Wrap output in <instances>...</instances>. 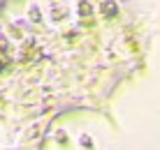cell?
<instances>
[{
  "label": "cell",
  "mask_w": 160,
  "mask_h": 150,
  "mask_svg": "<svg viewBox=\"0 0 160 150\" xmlns=\"http://www.w3.org/2000/svg\"><path fill=\"white\" fill-rule=\"evenodd\" d=\"M30 19H40V7H37V5H32V7H30Z\"/></svg>",
  "instance_id": "cell-2"
},
{
  "label": "cell",
  "mask_w": 160,
  "mask_h": 150,
  "mask_svg": "<svg viewBox=\"0 0 160 150\" xmlns=\"http://www.w3.org/2000/svg\"><path fill=\"white\" fill-rule=\"evenodd\" d=\"M79 146L86 148V150H91L93 148V138L88 136V134H79Z\"/></svg>",
  "instance_id": "cell-1"
},
{
  "label": "cell",
  "mask_w": 160,
  "mask_h": 150,
  "mask_svg": "<svg viewBox=\"0 0 160 150\" xmlns=\"http://www.w3.org/2000/svg\"><path fill=\"white\" fill-rule=\"evenodd\" d=\"M56 136L60 138V143H65V132H63V129H60V132H58V134H56Z\"/></svg>",
  "instance_id": "cell-3"
}]
</instances>
